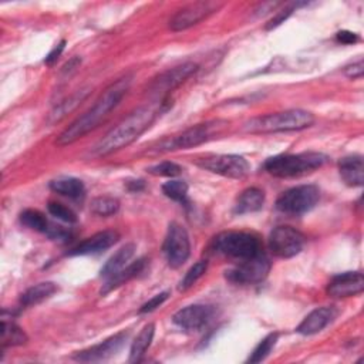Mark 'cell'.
Returning a JSON list of instances; mask_svg holds the SVG:
<instances>
[{
	"instance_id": "4316f807",
	"label": "cell",
	"mask_w": 364,
	"mask_h": 364,
	"mask_svg": "<svg viewBox=\"0 0 364 364\" xmlns=\"http://www.w3.org/2000/svg\"><path fill=\"white\" fill-rule=\"evenodd\" d=\"M154 334H155V326L152 323L142 327V330L138 333V336L135 337V340L131 344V350H129V361L131 363H136L142 358V355L145 354V351L148 350V347L152 343Z\"/></svg>"
},
{
	"instance_id": "9c48e42d",
	"label": "cell",
	"mask_w": 364,
	"mask_h": 364,
	"mask_svg": "<svg viewBox=\"0 0 364 364\" xmlns=\"http://www.w3.org/2000/svg\"><path fill=\"white\" fill-rule=\"evenodd\" d=\"M162 250L168 264L173 269L181 267L191 255V240L186 229L178 222H171L164 239Z\"/></svg>"
},
{
	"instance_id": "8992f818",
	"label": "cell",
	"mask_w": 364,
	"mask_h": 364,
	"mask_svg": "<svg viewBox=\"0 0 364 364\" xmlns=\"http://www.w3.org/2000/svg\"><path fill=\"white\" fill-rule=\"evenodd\" d=\"M226 125V121H210L206 124H198L195 127H191L181 134L162 139L156 146V152H169L175 149H189L193 146H198L203 142H208L213 138L215 134L219 132V129Z\"/></svg>"
},
{
	"instance_id": "6da1fadb",
	"label": "cell",
	"mask_w": 364,
	"mask_h": 364,
	"mask_svg": "<svg viewBox=\"0 0 364 364\" xmlns=\"http://www.w3.org/2000/svg\"><path fill=\"white\" fill-rule=\"evenodd\" d=\"M169 98L162 97L155 104L134 109L94 145L91 155L101 158L128 146L136 141L152 125V122L169 108Z\"/></svg>"
},
{
	"instance_id": "836d02e7",
	"label": "cell",
	"mask_w": 364,
	"mask_h": 364,
	"mask_svg": "<svg viewBox=\"0 0 364 364\" xmlns=\"http://www.w3.org/2000/svg\"><path fill=\"white\" fill-rule=\"evenodd\" d=\"M151 175H155V176H166V178H175L178 176L181 172H182V168L172 162V161H164V162H159L154 166H149L146 169Z\"/></svg>"
},
{
	"instance_id": "4dcf8cb0",
	"label": "cell",
	"mask_w": 364,
	"mask_h": 364,
	"mask_svg": "<svg viewBox=\"0 0 364 364\" xmlns=\"http://www.w3.org/2000/svg\"><path fill=\"white\" fill-rule=\"evenodd\" d=\"M162 193L175 202L185 203L188 196V183L181 179H171L162 185Z\"/></svg>"
},
{
	"instance_id": "d6986e66",
	"label": "cell",
	"mask_w": 364,
	"mask_h": 364,
	"mask_svg": "<svg viewBox=\"0 0 364 364\" xmlns=\"http://www.w3.org/2000/svg\"><path fill=\"white\" fill-rule=\"evenodd\" d=\"M341 179L348 186H363L364 183V162L361 155L344 156L338 162Z\"/></svg>"
},
{
	"instance_id": "30bf717a",
	"label": "cell",
	"mask_w": 364,
	"mask_h": 364,
	"mask_svg": "<svg viewBox=\"0 0 364 364\" xmlns=\"http://www.w3.org/2000/svg\"><path fill=\"white\" fill-rule=\"evenodd\" d=\"M196 165L212 173H218V175L233 178V179H242L250 171L249 162L243 156L235 155V154L209 155V156L200 158L196 162Z\"/></svg>"
},
{
	"instance_id": "4fadbf2b",
	"label": "cell",
	"mask_w": 364,
	"mask_h": 364,
	"mask_svg": "<svg viewBox=\"0 0 364 364\" xmlns=\"http://www.w3.org/2000/svg\"><path fill=\"white\" fill-rule=\"evenodd\" d=\"M213 314H215L213 306L191 304L178 310L172 316V321L178 327L186 331H198L212 320Z\"/></svg>"
},
{
	"instance_id": "83f0119b",
	"label": "cell",
	"mask_w": 364,
	"mask_h": 364,
	"mask_svg": "<svg viewBox=\"0 0 364 364\" xmlns=\"http://www.w3.org/2000/svg\"><path fill=\"white\" fill-rule=\"evenodd\" d=\"M20 222L27 226L28 229H33L36 232H43L47 233L48 232V220L44 216V213H41L37 209H26L20 213Z\"/></svg>"
},
{
	"instance_id": "e0dca14e",
	"label": "cell",
	"mask_w": 364,
	"mask_h": 364,
	"mask_svg": "<svg viewBox=\"0 0 364 364\" xmlns=\"http://www.w3.org/2000/svg\"><path fill=\"white\" fill-rule=\"evenodd\" d=\"M119 239L118 232L115 230H102L94 233L92 236L84 239L77 246H74L67 255L68 256H85V255H95L101 253L111 246H114Z\"/></svg>"
},
{
	"instance_id": "277c9868",
	"label": "cell",
	"mask_w": 364,
	"mask_h": 364,
	"mask_svg": "<svg viewBox=\"0 0 364 364\" xmlns=\"http://www.w3.org/2000/svg\"><path fill=\"white\" fill-rule=\"evenodd\" d=\"M327 159V155L313 151L300 154H283L266 159L263 168L267 173L276 178H293L321 168Z\"/></svg>"
},
{
	"instance_id": "f546056e",
	"label": "cell",
	"mask_w": 364,
	"mask_h": 364,
	"mask_svg": "<svg viewBox=\"0 0 364 364\" xmlns=\"http://www.w3.org/2000/svg\"><path fill=\"white\" fill-rule=\"evenodd\" d=\"M277 337L279 334L277 333H270L267 334L253 350V353L250 354V357L247 358V363L250 364H256V363H262L270 353L272 350L274 348L276 343H277Z\"/></svg>"
},
{
	"instance_id": "5b68a950",
	"label": "cell",
	"mask_w": 364,
	"mask_h": 364,
	"mask_svg": "<svg viewBox=\"0 0 364 364\" xmlns=\"http://www.w3.org/2000/svg\"><path fill=\"white\" fill-rule=\"evenodd\" d=\"M212 249L226 257L245 260L262 253V245L256 235L239 230H226L215 236Z\"/></svg>"
},
{
	"instance_id": "7a4b0ae2",
	"label": "cell",
	"mask_w": 364,
	"mask_h": 364,
	"mask_svg": "<svg viewBox=\"0 0 364 364\" xmlns=\"http://www.w3.org/2000/svg\"><path fill=\"white\" fill-rule=\"evenodd\" d=\"M131 85V75H125L115 82L109 84L104 92L98 97V100L94 102V105L85 111L82 115H80L77 119H74L58 136L55 144L58 146H65L90 131L95 129L101 121H104L109 112L119 104L122 97L127 94L128 88Z\"/></svg>"
},
{
	"instance_id": "d4e9b609",
	"label": "cell",
	"mask_w": 364,
	"mask_h": 364,
	"mask_svg": "<svg viewBox=\"0 0 364 364\" xmlns=\"http://www.w3.org/2000/svg\"><path fill=\"white\" fill-rule=\"evenodd\" d=\"M48 186L53 192L71 199H78L85 193L84 182L77 178H58L51 181Z\"/></svg>"
},
{
	"instance_id": "1f68e13d",
	"label": "cell",
	"mask_w": 364,
	"mask_h": 364,
	"mask_svg": "<svg viewBox=\"0 0 364 364\" xmlns=\"http://www.w3.org/2000/svg\"><path fill=\"white\" fill-rule=\"evenodd\" d=\"M206 269H208V262H206V260H199V262L193 263V264L189 267V270L185 273V276L182 277V280L179 282L178 289H179L181 291H185V290H188L189 287H192V286L205 274Z\"/></svg>"
},
{
	"instance_id": "d6a6232c",
	"label": "cell",
	"mask_w": 364,
	"mask_h": 364,
	"mask_svg": "<svg viewBox=\"0 0 364 364\" xmlns=\"http://www.w3.org/2000/svg\"><path fill=\"white\" fill-rule=\"evenodd\" d=\"M48 213L51 216H54L55 219L65 222V223H75L77 222V215L74 213L73 209H70L68 206L60 203V202H48L47 205Z\"/></svg>"
},
{
	"instance_id": "484cf974",
	"label": "cell",
	"mask_w": 364,
	"mask_h": 364,
	"mask_svg": "<svg viewBox=\"0 0 364 364\" xmlns=\"http://www.w3.org/2000/svg\"><path fill=\"white\" fill-rule=\"evenodd\" d=\"M28 337L24 333V330H21V327H18L14 321L7 320V317L3 314L1 316V346L3 347H14V346H21L24 343H27Z\"/></svg>"
},
{
	"instance_id": "74e56055",
	"label": "cell",
	"mask_w": 364,
	"mask_h": 364,
	"mask_svg": "<svg viewBox=\"0 0 364 364\" xmlns=\"http://www.w3.org/2000/svg\"><path fill=\"white\" fill-rule=\"evenodd\" d=\"M358 40H360L358 34H355L353 31H348V30H341L336 34V41L341 43V44H354Z\"/></svg>"
},
{
	"instance_id": "ffe728a7",
	"label": "cell",
	"mask_w": 364,
	"mask_h": 364,
	"mask_svg": "<svg viewBox=\"0 0 364 364\" xmlns=\"http://www.w3.org/2000/svg\"><path fill=\"white\" fill-rule=\"evenodd\" d=\"M135 253V245L134 243H127L124 246H121L107 262L105 264L101 267L100 270V276L104 279H109L114 274H117L118 272H121L128 262L132 259Z\"/></svg>"
},
{
	"instance_id": "603a6c76",
	"label": "cell",
	"mask_w": 364,
	"mask_h": 364,
	"mask_svg": "<svg viewBox=\"0 0 364 364\" xmlns=\"http://www.w3.org/2000/svg\"><path fill=\"white\" fill-rule=\"evenodd\" d=\"M55 291H57V284L55 283H53V282H41V283H37V284L31 286L30 289H27L21 294L20 303L24 307H31V306L40 304L44 300L50 299Z\"/></svg>"
},
{
	"instance_id": "ac0fdd59",
	"label": "cell",
	"mask_w": 364,
	"mask_h": 364,
	"mask_svg": "<svg viewBox=\"0 0 364 364\" xmlns=\"http://www.w3.org/2000/svg\"><path fill=\"white\" fill-rule=\"evenodd\" d=\"M337 314H338V311L334 306L317 307L301 320V323L297 326L296 331L303 336L316 334V333L321 331L323 328H326L337 317Z\"/></svg>"
},
{
	"instance_id": "8fae6325",
	"label": "cell",
	"mask_w": 364,
	"mask_h": 364,
	"mask_svg": "<svg viewBox=\"0 0 364 364\" xmlns=\"http://www.w3.org/2000/svg\"><path fill=\"white\" fill-rule=\"evenodd\" d=\"M270 266V260L262 252L253 257L240 260L237 266L226 272V279L235 284H255L267 276Z\"/></svg>"
},
{
	"instance_id": "44dd1931",
	"label": "cell",
	"mask_w": 364,
	"mask_h": 364,
	"mask_svg": "<svg viewBox=\"0 0 364 364\" xmlns=\"http://www.w3.org/2000/svg\"><path fill=\"white\" fill-rule=\"evenodd\" d=\"M264 203V193L259 188H247L245 189L236 199L233 212L236 215H245V213H252L257 212L263 208Z\"/></svg>"
},
{
	"instance_id": "ba28073f",
	"label": "cell",
	"mask_w": 364,
	"mask_h": 364,
	"mask_svg": "<svg viewBox=\"0 0 364 364\" xmlns=\"http://www.w3.org/2000/svg\"><path fill=\"white\" fill-rule=\"evenodd\" d=\"M306 237L304 235L293 226L280 225L276 226L269 235V249L270 252L280 259H290L301 252L304 247Z\"/></svg>"
},
{
	"instance_id": "d590c367",
	"label": "cell",
	"mask_w": 364,
	"mask_h": 364,
	"mask_svg": "<svg viewBox=\"0 0 364 364\" xmlns=\"http://www.w3.org/2000/svg\"><path fill=\"white\" fill-rule=\"evenodd\" d=\"M168 297H169V291H162V293L155 294L154 297H151L148 301H145V303L141 306L139 313H141V314H145V313H151V311L156 310Z\"/></svg>"
},
{
	"instance_id": "f35d334b",
	"label": "cell",
	"mask_w": 364,
	"mask_h": 364,
	"mask_svg": "<svg viewBox=\"0 0 364 364\" xmlns=\"http://www.w3.org/2000/svg\"><path fill=\"white\" fill-rule=\"evenodd\" d=\"M64 46H65V40H61L48 54H47V57H46V60H44V63L47 64V65H51L53 63H55L57 61V58L60 57V54L63 53V50H64Z\"/></svg>"
},
{
	"instance_id": "e575fe53",
	"label": "cell",
	"mask_w": 364,
	"mask_h": 364,
	"mask_svg": "<svg viewBox=\"0 0 364 364\" xmlns=\"http://www.w3.org/2000/svg\"><path fill=\"white\" fill-rule=\"evenodd\" d=\"M306 3H291L289 6H284L283 9H280L267 23H266V30H273L276 27H279L282 23H284L289 16L299 7V6H304Z\"/></svg>"
},
{
	"instance_id": "2e32d148",
	"label": "cell",
	"mask_w": 364,
	"mask_h": 364,
	"mask_svg": "<svg viewBox=\"0 0 364 364\" xmlns=\"http://www.w3.org/2000/svg\"><path fill=\"white\" fill-rule=\"evenodd\" d=\"M364 290V276L360 272H346L334 276L327 284V294L334 299L351 297Z\"/></svg>"
},
{
	"instance_id": "7c38bea8",
	"label": "cell",
	"mask_w": 364,
	"mask_h": 364,
	"mask_svg": "<svg viewBox=\"0 0 364 364\" xmlns=\"http://www.w3.org/2000/svg\"><path fill=\"white\" fill-rule=\"evenodd\" d=\"M220 6H222L220 3H215V1L191 3L175 13V16L169 20V28L172 31L186 30L198 24L199 21L205 20L208 16L213 14L215 11H218Z\"/></svg>"
},
{
	"instance_id": "f1b7e54d",
	"label": "cell",
	"mask_w": 364,
	"mask_h": 364,
	"mask_svg": "<svg viewBox=\"0 0 364 364\" xmlns=\"http://www.w3.org/2000/svg\"><path fill=\"white\" fill-rule=\"evenodd\" d=\"M90 209L97 216H111L118 212L119 200L111 196H98L91 200Z\"/></svg>"
},
{
	"instance_id": "ab89813d",
	"label": "cell",
	"mask_w": 364,
	"mask_h": 364,
	"mask_svg": "<svg viewBox=\"0 0 364 364\" xmlns=\"http://www.w3.org/2000/svg\"><path fill=\"white\" fill-rule=\"evenodd\" d=\"M144 186H145V183L141 179H138V181H128L127 182V188L131 192H139V191L144 189Z\"/></svg>"
},
{
	"instance_id": "8d00e7d4",
	"label": "cell",
	"mask_w": 364,
	"mask_h": 364,
	"mask_svg": "<svg viewBox=\"0 0 364 364\" xmlns=\"http://www.w3.org/2000/svg\"><path fill=\"white\" fill-rule=\"evenodd\" d=\"M344 75L351 78V80H355V78H361L363 74H364V64H363V60H358L357 63H353L347 67H344L343 70Z\"/></svg>"
},
{
	"instance_id": "cb8c5ba5",
	"label": "cell",
	"mask_w": 364,
	"mask_h": 364,
	"mask_svg": "<svg viewBox=\"0 0 364 364\" xmlns=\"http://www.w3.org/2000/svg\"><path fill=\"white\" fill-rule=\"evenodd\" d=\"M88 92H90L88 90H80V91H75L74 94H71L70 97H67L65 100H63L61 102H58L54 107V109L50 112L48 122L54 124V122H58L60 119H63L67 114L74 111L87 98Z\"/></svg>"
},
{
	"instance_id": "5bb4252c",
	"label": "cell",
	"mask_w": 364,
	"mask_h": 364,
	"mask_svg": "<svg viewBox=\"0 0 364 364\" xmlns=\"http://www.w3.org/2000/svg\"><path fill=\"white\" fill-rule=\"evenodd\" d=\"M198 70V64L188 61L159 74L149 85V91L155 94H168L169 91L179 87Z\"/></svg>"
},
{
	"instance_id": "9a60e30c",
	"label": "cell",
	"mask_w": 364,
	"mask_h": 364,
	"mask_svg": "<svg viewBox=\"0 0 364 364\" xmlns=\"http://www.w3.org/2000/svg\"><path fill=\"white\" fill-rule=\"evenodd\" d=\"M127 338H128V333L127 331L117 333V334L111 336L109 338L101 341L100 344H95V346H92L90 348H85V350L77 353L74 355V358L77 361H84V363L104 361V360L112 357L114 354H117V351L121 350V347L124 346Z\"/></svg>"
},
{
	"instance_id": "52a82bcc",
	"label": "cell",
	"mask_w": 364,
	"mask_h": 364,
	"mask_svg": "<svg viewBox=\"0 0 364 364\" xmlns=\"http://www.w3.org/2000/svg\"><path fill=\"white\" fill-rule=\"evenodd\" d=\"M320 199L316 185H299L280 193L276 199V209L286 215L299 216L311 210Z\"/></svg>"
},
{
	"instance_id": "7402d4cb",
	"label": "cell",
	"mask_w": 364,
	"mask_h": 364,
	"mask_svg": "<svg viewBox=\"0 0 364 364\" xmlns=\"http://www.w3.org/2000/svg\"><path fill=\"white\" fill-rule=\"evenodd\" d=\"M145 263H146V259H145V257H141V259L132 262L131 264L125 266L121 272H118V273L114 274L112 277L107 279V282L102 284V287H101V290H100V294H101V296H102V294H107V293H109L111 290L119 287L121 284H125L128 280H131V279H134L135 276H138V274L144 270Z\"/></svg>"
},
{
	"instance_id": "3957f363",
	"label": "cell",
	"mask_w": 364,
	"mask_h": 364,
	"mask_svg": "<svg viewBox=\"0 0 364 364\" xmlns=\"http://www.w3.org/2000/svg\"><path fill=\"white\" fill-rule=\"evenodd\" d=\"M314 124V115L306 109H286L263 117H256L245 124V131L250 134L300 131Z\"/></svg>"
}]
</instances>
